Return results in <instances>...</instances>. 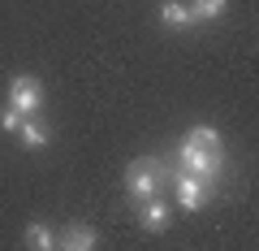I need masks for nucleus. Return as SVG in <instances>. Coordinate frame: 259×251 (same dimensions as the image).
<instances>
[{
    "label": "nucleus",
    "mask_w": 259,
    "mask_h": 251,
    "mask_svg": "<svg viewBox=\"0 0 259 251\" xmlns=\"http://www.w3.org/2000/svg\"><path fill=\"white\" fill-rule=\"evenodd\" d=\"M221 152H225V143H221V134L212 130V126H194L190 134H186V143H182V165H186V173H194V177H216V169H221Z\"/></svg>",
    "instance_id": "f257e3e1"
},
{
    "label": "nucleus",
    "mask_w": 259,
    "mask_h": 251,
    "mask_svg": "<svg viewBox=\"0 0 259 251\" xmlns=\"http://www.w3.org/2000/svg\"><path fill=\"white\" fill-rule=\"evenodd\" d=\"M39 104H44V83H39L35 74H18L9 83V109L22 113V117H30Z\"/></svg>",
    "instance_id": "f03ea898"
},
{
    "label": "nucleus",
    "mask_w": 259,
    "mask_h": 251,
    "mask_svg": "<svg viewBox=\"0 0 259 251\" xmlns=\"http://www.w3.org/2000/svg\"><path fill=\"white\" fill-rule=\"evenodd\" d=\"M125 186H130V195L151 199V195H156V186H160V173H156V165H147V160H134V165L125 169Z\"/></svg>",
    "instance_id": "7ed1b4c3"
},
{
    "label": "nucleus",
    "mask_w": 259,
    "mask_h": 251,
    "mask_svg": "<svg viewBox=\"0 0 259 251\" xmlns=\"http://www.w3.org/2000/svg\"><path fill=\"white\" fill-rule=\"evenodd\" d=\"M203 195H207V182L194 173H182L177 177V204L186 208V212H194V208H203Z\"/></svg>",
    "instance_id": "20e7f679"
},
{
    "label": "nucleus",
    "mask_w": 259,
    "mask_h": 251,
    "mask_svg": "<svg viewBox=\"0 0 259 251\" xmlns=\"http://www.w3.org/2000/svg\"><path fill=\"white\" fill-rule=\"evenodd\" d=\"M61 251H95V230L91 225H69L61 238Z\"/></svg>",
    "instance_id": "39448f33"
},
{
    "label": "nucleus",
    "mask_w": 259,
    "mask_h": 251,
    "mask_svg": "<svg viewBox=\"0 0 259 251\" xmlns=\"http://www.w3.org/2000/svg\"><path fill=\"white\" fill-rule=\"evenodd\" d=\"M164 225H168V204H160L156 195H151V199H143V230L160 234Z\"/></svg>",
    "instance_id": "423d86ee"
},
{
    "label": "nucleus",
    "mask_w": 259,
    "mask_h": 251,
    "mask_svg": "<svg viewBox=\"0 0 259 251\" xmlns=\"http://www.w3.org/2000/svg\"><path fill=\"white\" fill-rule=\"evenodd\" d=\"M160 22H164L168 30H186L190 26V9H186L182 0H164V5H160Z\"/></svg>",
    "instance_id": "0eeeda50"
},
{
    "label": "nucleus",
    "mask_w": 259,
    "mask_h": 251,
    "mask_svg": "<svg viewBox=\"0 0 259 251\" xmlns=\"http://www.w3.org/2000/svg\"><path fill=\"white\" fill-rule=\"evenodd\" d=\"M26 247H30V251H52V247H56V242H52V230L39 225V221H30V225H26Z\"/></svg>",
    "instance_id": "6e6552de"
},
{
    "label": "nucleus",
    "mask_w": 259,
    "mask_h": 251,
    "mask_svg": "<svg viewBox=\"0 0 259 251\" xmlns=\"http://www.w3.org/2000/svg\"><path fill=\"white\" fill-rule=\"evenodd\" d=\"M18 134H22V143H26V148H44V143H48V126H39V121H30V117H22Z\"/></svg>",
    "instance_id": "1a4fd4ad"
},
{
    "label": "nucleus",
    "mask_w": 259,
    "mask_h": 251,
    "mask_svg": "<svg viewBox=\"0 0 259 251\" xmlns=\"http://www.w3.org/2000/svg\"><path fill=\"white\" fill-rule=\"evenodd\" d=\"M229 9V0H194L190 5V18H203V22H216L221 13Z\"/></svg>",
    "instance_id": "9d476101"
},
{
    "label": "nucleus",
    "mask_w": 259,
    "mask_h": 251,
    "mask_svg": "<svg viewBox=\"0 0 259 251\" xmlns=\"http://www.w3.org/2000/svg\"><path fill=\"white\" fill-rule=\"evenodd\" d=\"M0 126H5V130H18V126H22V113L5 109V113H0Z\"/></svg>",
    "instance_id": "9b49d317"
}]
</instances>
